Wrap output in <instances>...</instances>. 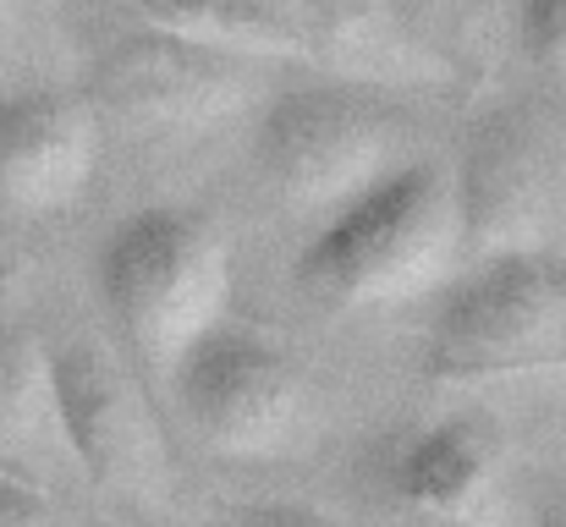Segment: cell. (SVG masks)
<instances>
[{
  "instance_id": "cell-17",
  "label": "cell",
  "mask_w": 566,
  "mask_h": 527,
  "mask_svg": "<svg viewBox=\"0 0 566 527\" xmlns=\"http://www.w3.org/2000/svg\"><path fill=\"white\" fill-rule=\"evenodd\" d=\"M539 527H566V489H551L539 506Z\"/></svg>"
},
{
  "instance_id": "cell-3",
  "label": "cell",
  "mask_w": 566,
  "mask_h": 527,
  "mask_svg": "<svg viewBox=\"0 0 566 527\" xmlns=\"http://www.w3.org/2000/svg\"><path fill=\"white\" fill-rule=\"evenodd\" d=\"M412 155L407 122L358 83L286 88L259 116L253 160L264 187L297 214H331Z\"/></svg>"
},
{
  "instance_id": "cell-6",
  "label": "cell",
  "mask_w": 566,
  "mask_h": 527,
  "mask_svg": "<svg viewBox=\"0 0 566 527\" xmlns=\"http://www.w3.org/2000/svg\"><path fill=\"white\" fill-rule=\"evenodd\" d=\"M451 176L462 253H473V264L501 253H539L566 214V144L528 105L484 116Z\"/></svg>"
},
{
  "instance_id": "cell-1",
  "label": "cell",
  "mask_w": 566,
  "mask_h": 527,
  "mask_svg": "<svg viewBox=\"0 0 566 527\" xmlns=\"http://www.w3.org/2000/svg\"><path fill=\"white\" fill-rule=\"evenodd\" d=\"M462 259L457 176L440 155H407L325 214L297 253V286L331 308H396L429 297Z\"/></svg>"
},
{
  "instance_id": "cell-11",
  "label": "cell",
  "mask_w": 566,
  "mask_h": 527,
  "mask_svg": "<svg viewBox=\"0 0 566 527\" xmlns=\"http://www.w3.org/2000/svg\"><path fill=\"white\" fill-rule=\"evenodd\" d=\"M308 44V61H331L358 83H396L423 77L434 61L401 33L385 0H275Z\"/></svg>"
},
{
  "instance_id": "cell-14",
  "label": "cell",
  "mask_w": 566,
  "mask_h": 527,
  "mask_svg": "<svg viewBox=\"0 0 566 527\" xmlns=\"http://www.w3.org/2000/svg\"><path fill=\"white\" fill-rule=\"evenodd\" d=\"M517 39L539 77L566 94V0H517Z\"/></svg>"
},
{
  "instance_id": "cell-2",
  "label": "cell",
  "mask_w": 566,
  "mask_h": 527,
  "mask_svg": "<svg viewBox=\"0 0 566 527\" xmlns=\"http://www.w3.org/2000/svg\"><path fill=\"white\" fill-rule=\"evenodd\" d=\"M99 297L133 362L149 379H171L192 341L226 319L231 253L198 209H138L99 247Z\"/></svg>"
},
{
  "instance_id": "cell-10",
  "label": "cell",
  "mask_w": 566,
  "mask_h": 527,
  "mask_svg": "<svg viewBox=\"0 0 566 527\" xmlns=\"http://www.w3.org/2000/svg\"><path fill=\"white\" fill-rule=\"evenodd\" d=\"M99 166V110L88 94H0V198L17 209H66Z\"/></svg>"
},
{
  "instance_id": "cell-9",
  "label": "cell",
  "mask_w": 566,
  "mask_h": 527,
  "mask_svg": "<svg viewBox=\"0 0 566 527\" xmlns=\"http://www.w3.org/2000/svg\"><path fill=\"white\" fill-rule=\"evenodd\" d=\"M253 66L259 61H237L188 39H171L160 28H138L99 55L94 94L138 127L203 133V127L231 122L248 105Z\"/></svg>"
},
{
  "instance_id": "cell-16",
  "label": "cell",
  "mask_w": 566,
  "mask_h": 527,
  "mask_svg": "<svg viewBox=\"0 0 566 527\" xmlns=\"http://www.w3.org/2000/svg\"><path fill=\"white\" fill-rule=\"evenodd\" d=\"M209 527H342L319 512H303V506H237L226 517H214Z\"/></svg>"
},
{
  "instance_id": "cell-4",
  "label": "cell",
  "mask_w": 566,
  "mask_h": 527,
  "mask_svg": "<svg viewBox=\"0 0 566 527\" xmlns=\"http://www.w3.org/2000/svg\"><path fill=\"white\" fill-rule=\"evenodd\" d=\"M166 384L182 423L214 456H281L314 423L308 373L259 330H237L226 319L203 341H192Z\"/></svg>"
},
{
  "instance_id": "cell-8",
  "label": "cell",
  "mask_w": 566,
  "mask_h": 527,
  "mask_svg": "<svg viewBox=\"0 0 566 527\" xmlns=\"http://www.w3.org/2000/svg\"><path fill=\"white\" fill-rule=\"evenodd\" d=\"M50 379H55V407H61L72 462L111 495H127L144 506L166 500L171 451L138 379L99 341L50 347Z\"/></svg>"
},
{
  "instance_id": "cell-5",
  "label": "cell",
  "mask_w": 566,
  "mask_h": 527,
  "mask_svg": "<svg viewBox=\"0 0 566 527\" xmlns=\"http://www.w3.org/2000/svg\"><path fill=\"white\" fill-rule=\"evenodd\" d=\"M429 368L440 379L539 373L566 362V281L539 253L479 259L429 325Z\"/></svg>"
},
{
  "instance_id": "cell-13",
  "label": "cell",
  "mask_w": 566,
  "mask_h": 527,
  "mask_svg": "<svg viewBox=\"0 0 566 527\" xmlns=\"http://www.w3.org/2000/svg\"><path fill=\"white\" fill-rule=\"evenodd\" d=\"M144 28L237 61H308L303 33L275 0H133Z\"/></svg>"
},
{
  "instance_id": "cell-12",
  "label": "cell",
  "mask_w": 566,
  "mask_h": 527,
  "mask_svg": "<svg viewBox=\"0 0 566 527\" xmlns=\"http://www.w3.org/2000/svg\"><path fill=\"white\" fill-rule=\"evenodd\" d=\"M66 456V429L55 407L50 347L0 319V473L33 484V473H50V462Z\"/></svg>"
},
{
  "instance_id": "cell-7",
  "label": "cell",
  "mask_w": 566,
  "mask_h": 527,
  "mask_svg": "<svg viewBox=\"0 0 566 527\" xmlns=\"http://www.w3.org/2000/svg\"><path fill=\"white\" fill-rule=\"evenodd\" d=\"M369 489L390 527H501L506 523V445L490 418L451 412L385 434L369 462Z\"/></svg>"
},
{
  "instance_id": "cell-15",
  "label": "cell",
  "mask_w": 566,
  "mask_h": 527,
  "mask_svg": "<svg viewBox=\"0 0 566 527\" xmlns=\"http://www.w3.org/2000/svg\"><path fill=\"white\" fill-rule=\"evenodd\" d=\"M0 527H55V517L33 484L0 473Z\"/></svg>"
}]
</instances>
